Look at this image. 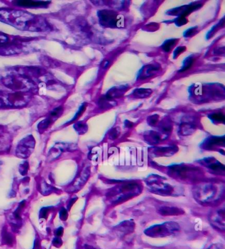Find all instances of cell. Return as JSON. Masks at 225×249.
Here are the masks:
<instances>
[{
    "instance_id": "cell-6",
    "label": "cell",
    "mask_w": 225,
    "mask_h": 249,
    "mask_svg": "<svg viewBox=\"0 0 225 249\" xmlns=\"http://www.w3.org/2000/svg\"><path fill=\"white\" fill-rule=\"evenodd\" d=\"M146 183L155 194L162 196H169L173 193V188L169 184L162 180V178L158 175L151 176L147 179Z\"/></svg>"
},
{
    "instance_id": "cell-12",
    "label": "cell",
    "mask_w": 225,
    "mask_h": 249,
    "mask_svg": "<svg viewBox=\"0 0 225 249\" xmlns=\"http://www.w3.org/2000/svg\"><path fill=\"white\" fill-rule=\"evenodd\" d=\"M23 51V45L17 42L9 43L0 45V55L12 56L20 54Z\"/></svg>"
},
{
    "instance_id": "cell-8",
    "label": "cell",
    "mask_w": 225,
    "mask_h": 249,
    "mask_svg": "<svg viewBox=\"0 0 225 249\" xmlns=\"http://www.w3.org/2000/svg\"><path fill=\"white\" fill-rule=\"evenodd\" d=\"M35 144V139L32 135H29L22 139L16 148V156L20 159H28L33 152Z\"/></svg>"
},
{
    "instance_id": "cell-44",
    "label": "cell",
    "mask_w": 225,
    "mask_h": 249,
    "mask_svg": "<svg viewBox=\"0 0 225 249\" xmlns=\"http://www.w3.org/2000/svg\"><path fill=\"white\" fill-rule=\"evenodd\" d=\"M33 249H39V243H38L37 241H36L35 242H34Z\"/></svg>"
},
{
    "instance_id": "cell-22",
    "label": "cell",
    "mask_w": 225,
    "mask_h": 249,
    "mask_svg": "<svg viewBox=\"0 0 225 249\" xmlns=\"http://www.w3.org/2000/svg\"><path fill=\"white\" fill-rule=\"evenodd\" d=\"M53 123H54V122L48 118H45V120L41 121L37 125L38 132H39L40 133H43L46 130L48 129V128L50 127V126Z\"/></svg>"
},
{
    "instance_id": "cell-17",
    "label": "cell",
    "mask_w": 225,
    "mask_h": 249,
    "mask_svg": "<svg viewBox=\"0 0 225 249\" xmlns=\"http://www.w3.org/2000/svg\"><path fill=\"white\" fill-rule=\"evenodd\" d=\"M224 144V138L221 139L219 137H211L206 139L204 143V148L207 149H210L213 148L214 146L220 145V144Z\"/></svg>"
},
{
    "instance_id": "cell-41",
    "label": "cell",
    "mask_w": 225,
    "mask_h": 249,
    "mask_svg": "<svg viewBox=\"0 0 225 249\" xmlns=\"http://www.w3.org/2000/svg\"><path fill=\"white\" fill-rule=\"evenodd\" d=\"M77 199H78V198L76 197V198L71 199V200L69 201V204H67V210H70L71 207L75 204Z\"/></svg>"
},
{
    "instance_id": "cell-26",
    "label": "cell",
    "mask_w": 225,
    "mask_h": 249,
    "mask_svg": "<svg viewBox=\"0 0 225 249\" xmlns=\"http://www.w3.org/2000/svg\"><path fill=\"white\" fill-rule=\"evenodd\" d=\"M177 39H169L164 42L163 45L162 46V48L165 52H169L171 50L172 48L174 47V45L176 44Z\"/></svg>"
},
{
    "instance_id": "cell-5",
    "label": "cell",
    "mask_w": 225,
    "mask_h": 249,
    "mask_svg": "<svg viewBox=\"0 0 225 249\" xmlns=\"http://www.w3.org/2000/svg\"><path fill=\"white\" fill-rule=\"evenodd\" d=\"M219 188L211 183H204L197 187L194 191L195 198L203 203L211 202L218 198Z\"/></svg>"
},
{
    "instance_id": "cell-29",
    "label": "cell",
    "mask_w": 225,
    "mask_h": 249,
    "mask_svg": "<svg viewBox=\"0 0 225 249\" xmlns=\"http://www.w3.org/2000/svg\"><path fill=\"white\" fill-rule=\"evenodd\" d=\"M181 129H182V135L191 134L192 132L193 131V125L191 124H184L181 127Z\"/></svg>"
},
{
    "instance_id": "cell-3",
    "label": "cell",
    "mask_w": 225,
    "mask_h": 249,
    "mask_svg": "<svg viewBox=\"0 0 225 249\" xmlns=\"http://www.w3.org/2000/svg\"><path fill=\"white\" fill-rule=\"evenodd\" d=\"M32 93L0 91V109H19L28 105Z\"/></svg>"
},
{
    "instance_id": "cell-37",
    "label": "cell",
    "mask_w": 225,
    "mask_h": 249,
    "mask_svg": "<svg viewBox=\"0 0 225 249\" xmlns=\"http://www.w3.org/2000/svg\"><path fill=\"white\" fill-rule=\"evenodd\" d=\"M62 243H63V242H62V239H60L59 237H55L54 239H53L52 245L53 246L55 247L59 248V247L62 246Z\"/></svg>"
},
{
    "instance_id": "cell-10",
    "label": "cell",
    "mask_w": 225,
    "mask_h": 249,
    "mask_svg": "<svg viewBox=\"0 0 225 249\" xmlns=\"http://www.w3.org/2000/svg\"><path fill=\"white\" fill-rule=\"evenodd\" d=\"M100 23L104 26L114 27L120 26V23H123V18L120 19V16L111 11H100L98 13Z\"/></svg>"
},
{
    "instance_id": "cell-7",
    "label": "cell",
    "mask_w": 225,
    "mask_h": 249,
    "mask_svg": "<svg viewBox=\"0 0 225 249\" xmlns=\"http://www.w3.org/2000/svg\"><path fill=\"white\" fill-rule=\"evenodd\" d=\"M178 230V224L174 222H168L154 225L146 230L145 233L151 237H164L171 235Z\"/></svg>"
},
{
    "instance_id": "cell-36",
    "label": "cell",
    "mask_w": 225,
    "mask_h": 249,
    "mask_svg": "<svg viewBox=\"0 0 225 249\" xmlns=\"http://www.w3.org/2000/svg\"><path fill=\"white\" fill-rule=\"evenodd\" d=\"M59 216L60 219H61L62 221H66L67 217H68V213H67L66 209L62 208L61 210H60Z\"/></svg>"
},
{
    "instance_id": "cell-1",
    "label": "cell",
    "mask_w": 225,
    "mask_h": 249,
    "mask_svg": "<svg viewBox=\"0 0 225 249\" xmlns=\"http://www.w3.org/2000/svg\"><path fill=\"white\" fill-rule=\"evenodd\" d=\"M0 21L21 31L45 32L52 30V26L45 18L11 8H0Z\"/></svg>"
},
{
    "instance_id": "cell-47",
    "label": "cell",
    "mask_w": 225,
    "mask_h": 249,
    "mask_svg": "<svg viewBox=\"0 0 225 249\" xmlns=\"http://www.w3.org/2000/svg\"><path fill=\"white\" fill-rule=\"evenodd\" d=\"M211 249H223L221 246H214V248Z\"/></svg>"
},
{
    "instance_id": "cell-46",
    "label": "cell",
    "mask_w": 225,
    "mask_h": 249,
    "mask_svg": "<svg viewBox=\"0 0 225 249\" xmlns=\"http://www.w3.org/2000/svg\"><path fill=\"white\" fill-rule=\"evenodd\" d=\"M128 123H126V125L128 126V127H132L133 124H131V122H128Z\"/></svg>"
},
{
    "instance_id": "cell-34",
    "label": "cell",
    "mask_w": 225,
    "mask_h": 249,
    "mask_svg": "<svg viewBox=\"0 0 225 249\" xmlns=\"http://www.w3.org/2000/svg\"><path fill=\"white\" fill-rule=\"evenodd\" d=\"M85 108H86V104H82V105L81 106V107H80V109H79L78 112L76 113V115H75V116L74 117V118H73L72 120H71L70 121V122H69L68 124H71V122H74V121L78 120V119L79 118V117L81 116V115H82V113H83V111H85Z\"/></svg>"
},
{
    "instance_id": "cell-25",
    "label": "cell",
    "mask_w": 225,
    "mask_h": 249,
    "mask_svg": "<svg viewBox=\"0 0 225 249\" xmlns=\"http://www.w3.org/2000/svg\"><path fill=\"white\" fill-rule=\"evenodd\" d=\"M74 129L80 135L84 134L87 131L88 127L87 124L82 122L76 123L74 124Z\"/></svg>"
},
{
    "instance_id": "cell-45",
    "label": "cell",
    "mask_w": 225,
    "mask_h": 249,
    "mask_svg": "<svg viewBox=\"0 0 225 249\" xmlns=\"http://www.w3.org/2000/svg\"><path fill=\"white\" fill-rule=\"evenodd\" d=\"M109 61H104V63H103V65H102V66H103V67L104 68H105V67H108V66H109Z\"/></svg>"
},
{
    "instance_id": "cell-14",
    "label": "cell",
    "mask_w": 225,
    "mask_h": 249,
    "mask_svg": "<svg viewBox=\"0 0 225 249\" xmlns=\"http://www.w3.org/2000/svg\"><path fill=\"white\" fill-rule=\"evenodd\" d=\"M50 3L48 1H16L13 2V4L23 8L36 9L47 8Z\"/></svg>"
},
{
    "instance_id": "cell-19",
    "label": "cell",
    "mask_w": 225,
    "mask_h": 249,
    "mask_svg": "<svg viewBox=\"0 0 225 249\" xmlns=\"http://www.w3.org/2000/svg\"><path fill=\"white\" fill-rule=\"evenodd\" d=\"M159 213L163 215H175L182 214L183 212L178 208L164 207L159 210Z\"/></svg>"
},
{
    "instance_id": "cell-24",
    "label": "cell",
    "mask_w": 225,
    "mask_h": 249,
    "mask_svg": "<svg viewBox=\"0 0 225 249\" xmlns=\"http://www.w3.org/2000/svg\"><path fill=\"white\" fill-rule=\"evenodd\" d=\"M1 238H2V242L3 244L7 245H12L14 243V238L11 235V233L7 231L5 228H3L1 232Z\"/></svg>"
},
{
    "instance_id": "cell-42",
    "label": "cell",
    "mask_w": 225,
    "mask_h": 249,
    "mask_svg": "<svg viewBox=\"0 0 225 249\" xmlns=\"http://www.w3.org/2000/svg\"><path fill=\"white\" fill-rule=\"evenodd\" d=\"M111 137L113 139H116L117 137H118V133H117L116 129L112 130V133H111Z\"/></svg>"
},
{
    "instance_id": "cell-33",
    "label": "cell",
    "mask_w": 225,
    "mask_h": 249,
    "mask_svg": "<svg viewBox=\"0 0 225 249\" xmlns=\"http://www.w3.org/2000/svg\"><path fill=\"white\" fill-rule=\"evenodd\" d=\"M151 92V90H149V89H137V90L135 91L136 96L142 97V98H144V97L149 96Z\"/></svg>"
},
{
    "instance_id": "cell-39",
    "label": "cell",
    "mask_w": 225,
    "mask_h": 249,
    "mask_svg": "<svg viewBox=\"0 0 225 249\" xmlns=\"http://www.w3.org/2000/svg\"><path fill=\"white\" fill-rule=\"evenodd\" d=\"M185 47H178L176 50L175 52H174V58H176V56H178L179 54H180L181 53H182L183 51L185 50Z\"/></svg>"
},
{
    "instance_id": "cell-35",
    "label": "cell",
    "mask_w": 225,
    "mask_h": 249,
    "mask_svg": "<svg viewBox=\"0 0 225 249\" xmlns=\"http://www.w3.org/2000/svg\"><path fill=\"white\" fill-rule=\"evenodd\" d=\"M10 36H9L8 35L0 31V45L9 43V42H10Z\"/></svg>"
},
{
    "instance_id": "cell-31",
    "label": "cell",
    "mask_w": 225,
    "mask_h": 249,
    "mask_svg": "<svg viewBox=\"0 0 225 249\" xmlns=\"http://www.w3.org/2000/svg\"><path fill=\"white\" fill-rule=\"evenodd\" d=\"M157 67H154V66H148L147 67H146L145 71H142V72L144 73L145 76L148 77L151 76L155 71H157Z\"/></svg>"
},
{
    "instance_id": "cell-43",
    "label": "cell",
    "mask_w": 225,
    "mask_h": 249,
    "mask_svg": "<svg viewBox=\"0 0 225 249\" xmlns=\"http://www.w3.org/2000/svg\"><path fill=\"white\" fill-rule=\"evenodd\" d=\"M157 119H158V118H157V115H155V116L151 117V122H150V124H156V122H157Z\"/></svg>"
},
{
    "instance_id": "cell-38",
    "label": "cell",
    "mask_w": 225,
    "mask_h": 249,
    "mask_svg": "<svg viewBox=\"0 0 225 249\" xmlns=\"http://www.w3.org/2000/svg\"><path fill=\"white\" fill-rule=\"evenodd\" d=\"M195 30V27H192V28L188 29V30L184 33V36H186V37H188V36H192V35L194 34Z\"/></svg>"
},
{
    "instance_id": "cell-16",
    "label": "cell",
    "mask_w": 225,
    "mask_h": 249,
    "mask_svg": "<svg viewBox=\"0 0 225 249\" xmlns=\"http://www.w3.org/2000/svg\"><path fill=\"white\" fill-rule=\"evenodd\" d=\"M204 164L207 167L209 168L213 171L222 173L225 171V166L223 164H221L218 160L213 158H207L203 160Z\"/></svg>"
},
{
    "instance_id": "cell-4",
    "label": "cell",
    "mask_w": 225,
    "mask_h": 249,
    "mask_svg": "<svg viewBox=\"0 0 225 249\" xmlns=\"http://www.w3.org/2000/svg\"><path fill=\"white\" fill-rule=\"evenodd\" d=\"M140 192V188L136 183H127L119 188H114L113 192L109 193V199L114 204L121 202L138 195Z\"/></svg>"
},
{
    "instance_id": "cell-2",
    "label": "cell",
    "mask_w": 225,
    "mask_h": 249,
    "mask_svg": "<svg viewBox=\"0 0 225 249\" xmlns=\"http://www.w3.org/2000/svg\"><path fill=\"white\" fill-rule=\"evenodd\" d=\"M1 83L14 92L36 93L38 88L35 82L21 75H7L1 80Z\"/></svg>"
},
{
    "instance_id": "cell-27",
    "label": "cell",
    "mask_w": 225,
    "mask_h": 249,
    "mask_svg": "<svg viewBox=\"0 0 225 249\" xmlns=\"http://www.w3.org/2000/svg\"><path fill=\"white\" fill-rule=\"evenodd\" d=\"M193 58L192 57V56H188V58H186V59L184 60L183 62V67L182 69H180V72H182V71H186V70L189 69L192 64L193 62Z\"/></svg>"
},
{
    "instance_id": "cell-11",
    "label": "cell",
    "mask_w": 225,
    "mask_h": 249,
    "mask_svg": "<svg viewBox=\"0 0 225 249\" xmlns=\"http://www.w3.org/2000/svg\"><path fill=\"white\" fill-rule=\"evenodd\" d=\"M171 171L176 177L180 178L182 180H190L194 179L197 177V173L199 174L198 170L187 166L181 165H174L171 166Z\"/></svg>"
},
{
    "instance_id": "cell-23",
    "label": "cell",
    "mask_w": 225,
    "mask_h": 249,
    "mask_svg": "<svg viewBox=\"0 0 225 249\" xmlns=\"http://www.w3.org/2000/svg\"><path fill=\"white\" fill-rule=\"evenodd\" d=\"M217 213L215 214V216H214V218H211L212 223H213V224H215L216 226L221 224L223 228H224V212L219 210Z\"/></svg>"
},
{
    "instance_id": "cell-32",
    "label": "cell",
    "mask_w": 225,
    "mask_h": 249,
    "mask_svg": "<svg viewBox=\"0 0 225 249\" xmlns=\"http://www.w3.org/2000/svg\"><path fill=\"white\" fill-rule=\"evenodd\" d=\"M51 208H50V207H45V208H42L39 213L40 219H47Z\"/></svg>"
},
{
    "instance_id": "cell-15",
    "label": "cell",
    "mask_w": 225,
    "mask_h": 249,
    "mask_svg": "<svg viewBox=\"0 0 225 249\" xmlns=\"http://www.w3.org/2000/svg\"><path fill=\"white\" fill-rule=\"evenodd\" d=\"M89 175H90L89 169H88L87 168H85V169L82 172L81 175L74 181V184L69 187L68 192H75L81 189V187H83L85 183L87 182Z\"/></svg>"
},
{
    "instance_id": "cell-18",
    "label": "cell",
    "mask_w": 225,
    "mask_h": 249,
    "mask_svg": "<svg viewBox=\"0 0 225 249\" xmlns=\"http://www.w3.org/2000/svg\"><path fill=\"white\" fill-rule=\"evenodd\" d=\"M38 190L44 196L49 195V194H52V192L55 191H58V189H56L54 187L51 186L50 185L48 184L45 180L41 182V184L38 186Z\"/></svg>"
},
{
    "instance_id": "cell-21",
    "label": "cell",
    "mask_w": 225,
    "mask_h": 249,
    "mask_svg": "<svg viewBox=\"0 0 225 249\" xmlns=\"http://www.w3.org/2000/svg\"><path fill=\"white\" fill-rule=\"evenodd\" d=\"M64 111V108L62 106H58V107L54 108L52 111L49 113L48 116L47 118H50L53 122H55L58 120L60 116L62 115Z\"/></svg>"
},
{
    "instance_id": "cell-30",
    "label": "cell",
    "mask_w": 225,
    "mask_h": 249,
    "mask_svg": "<svg viewBox=\"0 0 225 249\" xmlns=\"http://www.w3.org/2000/svg\"><path fill=\"white\" fill-rule=\"evenodd\" d=\"M209 117L213 122H225L224 115L221 113H215V114H212Z\"/></svg>"
},
{
    "instance_id": "cell-20",
    "label": "cell",
    "mask_w": 225,
    "mask_h": 249,
    "mask_svg": "<svg viewBox=\"0 0 225 249\" xmlns=\"http://www.w3.org/2000/svg\"><path fill=\"white\" fill-rule=\"evenodd\" d=\"M41 60L42 64L45 67L49 68H57L60 67V62L58 60L53 59L48 56H42Z\"/></svg>"
},
{
    "instance_id": "cell-40",
    "label": "cell",
    "mask_w": 225,
    "mask_h": 249,
    "mask_svg": "<svg viewBox=\"0 0 225 249\" xmlns=\"http://www.w3.org/2000/svg\"><path fill=\"white\" fill-rule=\"evenodd\" d=\"M64 233V228L62 227H60L56 231V235L57 237H61Z\"/></svg>"
},
{
    "instance_id": "cell-28",
    "label": "cell",
    "mask_w": 225,
    "mask_h": 249,
    "mask_svg": "<svg viewBox=\"0 0 225 249\" xmlns=\"http://www.w3.org/2000/svg\"><path fill=\"white\" fill-rule=\"evenodd\" d=\"M29 162L27 160L24 161L20 164L19 171L22 176H26L28 173Z\"/></svg>"
},
{
    "instance_id": "cell-9",
    "label": "cell",
    "mask_w": 225,
    "mask_h": 249,
    "mask_svg": "<svg viewBox=\"0 0 225 249\" xmlns=\"http://www.w3.org/2000/svg\"><path fill=\"white\" fill-rule=\"evenodd\" d=\"M13 71L34 82L36 79H39L42 77L47 76L48 74L47 71L45 69L38 67H14Z\"/></svg>"
},
{
    "instance_id": "cell-13",
    "label": "cell",
    "mask_w": 225,
    "mask_h": 249,
    "mask_svg": "<svg viewBox=\"0 0 225 249\" xmlns=\"http://www.w3.org/2000/svg\"><path fill=\"white\" fill-rule=\"evenodd\" d=\"M71 149H74L72 144L62 143V142L56 143L48 152V159L52 161L55 160L61 155L62 153L71 151Z\"/></svg>"
}]
</instances>
